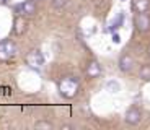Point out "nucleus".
I'll use <instances>...</instances> for the list:
<instances>
[{
    "label": "nucleus",
    "instance_id": "9",
    "mask_svg": "<svg viewBox=\"0 0 150 130\" xmlns=\"http://www.w3.org/2000/svg\"><path fill=\"white\" fill-rule=\"evenodd\" d=\"M26 26H28L26 20L23 18V16H16L15 21H13V33H15L16 36H21V34L26 31Z\"/></svg>",
    "mask_w": 150,
    "mask_h": 130
},
{
    "label": "nucleus",
    "instance_id": "4",
    "mask_svg": "<svg viewBox=\"0 0 150 130\" xmlns=\"http://www.w3.org/2000/svg\"><path fill=\"white\" fill-rule=\"evenodd\" d=\"M134 25L135 28H137V31H140V33H147V31L150 30V18L149 15H147L145 11L144 13H137L134 18Z\"/></svg>",
    "mask_w": 150,
    "mask_h": 130
},
{
    "label": "nucleus",
    "instance_id": "20",
    "mask_svg": "<svg viewBox=\"0 0 150 130\" xmlns=\"http://www.w3.org/2000/svg\"><path fill=\"white\" fill-rule=\"evenodd\" d=\"M36 2H39V0H36Z\"/></svg>",
    "mask_w": 150,
    "mask_h": 130
},
{
    "label": "nucleus",
    "instance_id": "10",
    "mask_svg": "<svg viewBox=\"0 0 150 130\" xmlns=\"http://www.w3.org/2000/svg\"><path fill=\"white\" fill-rule=\"evenodd\" d=\"M132 7H134V10L137 11V13H144V11L149 10L150 0H134V2H132Z\"/></svg>",
    "mask_w": 150,
    "mask_h": 130
},
{
    "label": "nucleus",
    "instance_id": "14",
    "mask_svg": "<svg viewBox=\"0 0 150 130\" xmlns=\"http://www.w3.org/2000/svg\"><path fill=\"white\" fill-rule=\"evenodd\" d=\"M36 127L38 130H41V129H46V130H51L52 129V124L51 122H46V120H39V122H36Z\"/></svg>",
    "mask_w": 150,
    "mask_h": 130
},
{
    "label": "nucleus",
    "instance_id": "16",
    "mask_svg": "<svg viewBox=\"0 0 150 130\" xmlns=\"http://www.w3.org/2000/svg\"><path fill=\"white\" fill-rule=\"evenodd\" d=\"M112 42H114V44H119L121 42V36L117 33H112Z\"/></svg>",
    "mask_w": 150,
    "mask_h": 130
},
{
    "label": "nucleus",
    "instance_id": "6",
    "mask_svg": "<svg viewBox=\"0 0 150 130\" xmlns=\"http://www.w3.org/2000/svg\"><path fill=\"white\" fill-rule=\"evenodd\" d=\"M16 11H20V13H23V15H26V16L34 15L36 13V2L34 0H26V2H23L21 5L16 7Z\"/></svg>",
    "mask_w": 150,
    "mask_h": 130
},
{
    "label": "nucleus",
    "instance_id": "19",
    "mask_svg": "<svg viewBox=\"0 0 150 130\" xmlns=\"http://www.w3.org/2000/svg\"><path fill=\"white\" fill-rule=\"evenodd\" d=\"M121 2H126V0H121Z\"/></svg>",
    "mask_w": 150,
    "mask_h": 130
},
{
    "label": "nucleus",
    "instance_id": "15",
    "mask_svg": "<svg viewBox=\"0 0 150 130\" xmlns=\"http://www.w3.org/2000/svg\"><path fill=\"white\" fill-rule=\"evenodd\" d=\"M65 4H67V0H52V7L56 10H60V8H64Z\"/></svg>",
    "mask_w": 150,
    "mask_h": 130
},
{
    "label": "nucleus",
    "instance_id": "5",
    "mask_svg": "<svg viewBox=\"0 0 150 130\" xmlns=\"http://www.w3.org/2000/svg\"><path fill=\"white\" fill-rule=\"evenodd\" d=\"M124 119H126V122H127L129 125H137V124L140 122V119H142V112L137 108H131V109H127Z\"/></svg>",
    "mask_w": 150,
    "mask_h": 130
},
{
    "label": "nucleus",
    "instance_id": "2",
    "mask_svg": "<svg viewBox=\"0 0 150 130\" xmlns=\"http://www.w3.org/2000/svg\"><path fill=\"white\" fill-rule=\"evenodd\" d=\"M16 56V47L10 39L0 41V62H8Z\"/></svg>",
    "mask_w": 150,
    "mask_h": 130
},
{
    "label": "nucleus",
    "instance_id": "7",
    "mask_svg": "<svg viewBox=\"0 0 150 130\" xmlns=\"http://www.w3.org/2000/svg\"><path fill=\"white\" fill-rule=\"evenodd\" d=\"M85 75H86V78H96V77H100V75H101V65H100L96 60L88 62L86 70H85Z\"/></svg>",
    "mask_w": 150,
    "mask_h": 130
},
{
    "label": "nucleus",
    "instance_id": "11",
    "mask_svg": "<svg viewBox=\"0 0 150 130\" xmlns=\"http://www.w3.org/2000/svg\"><path fill=\"white\" fill-rule=\"evenodd\" d=\"M122 21H124V13L121 11V13H117L116 18L109 23V31H112V33H114L117 28H121V26H122Z\"/></svg>",
    "mask_w": 150,
    "mask_h": 130
},
{
    "label": "nucleus",
    "instance_id": "1",
    "mask_svg": "<svg viewBox=\"0 0 150 130\" xmlns=\"http://www.w3.org/2000/svg\"><path fill=\"white\" fill-rule=\"evenodd\" d=\"M79 89H80L79 82L74 77H65L59 82V93L64 98H67V99H72V98L77 96L79 94Z\"/></svg>",
    "mask_w": 150,
    "mask_h": 130
},
{
    "label": "nucleus",
    "instance_id": "18",
    "mask_svg": "<svg viewBox=\"0 0 150 130\" xmlns=\"http://www.w3.org/2000/svg\"><path fill=\"white\" fill-rule=\"evenodd\" d=\"M149 56H150V46H149Z\"/></svg>",
    "mask_w": 150,
    "mask_h": 130
},
{
    "label": "nucleus",
    "instance_id": "8",
    "mask_svg": "<svg viewBox=\"0 0 150 130\" xmlns=\"http://www.w3.org/2000/svg\"><path fill=\"white\" fill-rule=\"evenodd\" d=\"M132 67H134V59H132L131 56H127V54L121 56V59H119V68H121V72L127 73V72L132 70Z\"/></svg>",
    "mask_w": 150,
    "mask_h": 130
},
{
    "label": "nucleus",
    "instance_id": "12",
    "mask_svg": "<svg viewBox=\"0 0 150 130\" xmlns=\"http://www.w3.org/2000/svg\"><path fill=\"white\" fill-rule=\"evenodd\" d=\"M106 89H108L109 93H119L121 91V85L116 82V80H109L106 83Z\"/></svg>",
    "mask_w": 150,
    "mask_h": 130
},
{
    "label": "nucleus",
    "instance_id": "3",
    "mask_svg": "<svg viewBox=\"0 0 150 130\" xmlns=\"http://www.w3.org/2000/svg\"><path fill=\"white\" fill-rule=\"evenodd\" d=\"M25 60H26V65H28V67H31V68H41L42 63H44V56H42L41 51L33 49V51H30V52L26 54Z\"/></svg>",
    "mask_w": 150,
    "mask_h": 130
},
{
    "label": "nucleus",
    "instance_id": "17",
    "mask_svg": "<svg viewBox=\"0 0 150 130\" xmlns=\"http://www.w3.org/2000/svg\"><path fill=\"white\" fill-rule=\"evenodd\" d=\"M8 4V0H0V5H7Z\"/></svg>",
    "mask_w": 150,
    "mask_h": 130
},
{
    "label": "nucleus",
    "instance_id": "13",
    "mask_svg": "<svg viewBox=\"0 0 150 130\" xmlns=\"http://www.w3.org/2000/svg\"><path fill=\"white\" fill-rule=\"evenodd\" d=\"M140 78H142L144 82H150V65H144L140 68Z\"/></svg>",
    "mask_w": 150,
    "mask_h": 130
}]
</instances>
